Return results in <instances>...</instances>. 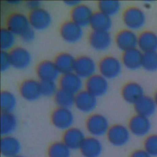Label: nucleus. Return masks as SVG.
Wrapping results in <instances>:
<instances>
[{"instance_id": "1", "label": "nucleus", "mask_w": 157, "mask_h": 157, "mask_svg": "<svg viewBox=\"0 0 157 157\" xmlns=\"http://www.w3.org/2000/svg\"><path fill=\"white\" fill-rule=\"evenodd\" d=\"M85 127L90 136L99 137L106 135L110 126L106 117L101 113H93L86 120Z\"/></svg>"}, {"instance_id": "2", "label": "nucleus", "mask_w": 157, "mask_h": 157, "mask_svg": "<svg viewBox=\"0 0 157 157\" xmlns=\"http://www.w3.org/2000/svg\"><path fill=\"white\" fill-rule=\"evenodd\" d=\"M122 19L127 29L133 31L143 28L146 22L144 12L137 7H130L126 9L123 13Z\"/></svg>"}, {"instance_id": "3", "label": "nucleus", "mask_w": 157, "mask_h": 157, "mask_svg": "<svg viewBox=\"0 0 157 157\" xmlns=\"http://www.w3.org/2000/svg\"><path fill=\"white\" fill-rule=\"evenodd\" d=\"M98 68L99 74L107 80L117 77L122 70V63L117 57L107 56L99 61Z\"/></svg>"}, {"instance_id": "4", "label": "nucleus", "mask_w": 157, "mask_h": 157, "mask_svg": "<svg viewBox=\"0 0 157 157\" xmlns=\"http://www.w3.org/2000/svg\"><path fill=\"white\" fill-rule=\"evenodd\" d=\"M74 115L68 108L57 107L53 110L51 115V121L58 129L66 131L72 127L74 123Z\"/></svg>"}, {"instance_id": "5", "label": "nucleus", "mask_w": 157, "mask_h": 157, "mask_svg": "<svg viewBox=\"0 0 157 157\" xmlns=\"http://www.w3.org/2000/svg\"><path fill=\"white\" fill-rule=\"evenodd\" d=\"M106 136L108 142L112 145L120 147L128 143L131 132L127 126L121 124H115L110 127Z\"/></svg>"}, {"instance_id": "6", "label": "nucleus", "mask_w": 157, "mask_h": 157, "mask_svg": "<svg viewBox=\"0 0 157 157\" xmlns=\"http://www.w3.org/2000/svg\"><path fill=\"white\" fill-rule=\"evenodd\" d=\"M98 66L93 58L83 55L75 59L74 72L82 79H88L96 74Z\"/></svg>"}, {"instance_id": "7", "label": "nucleus", "mask_w": 157, "mask_h": 157, "mask_svg": "<svg viewBox=\"0 0 157 157\" xmlns=\"http://www.w3.org/2000/svg\"><path fill=\"white\" fill-rule=\"evenodd\" d=\"M28 19L30 26L37 31H42L48 28L52 20L49 12L42 7L30 11Z\"/></svg>"}, {"instance_id": "8", "label": "nucleus", "mask_w": 157, "mask_h": 157, "mask_svg": "<svg viewBox=\"0 0 157 157\" xmlns=\"http://www.w3.org/2000/svg\"><path fill=\"white\" fill-rule=\"evenodd\" d=\"M30 27L28 16L21 12L11 13L6 21V28L15 36H20Z\"/></svg>"}, {"instance_id": "9", "label": "nucleus", "mask_w": 157, "mask_h": 157, "mask_svg": "<svg viewBox=\"0 0 157 157\" xmlns=\"http://www.w3.org/2000/svg\"><path fill=\"white\" fill-rule=\"evenodd\" d=\"M109 87L108 80L100 74H95L86 79L85 82V90L96 98L104 95Z\"/></svg>"}, {"instance_id": "10", "label": "nucleus", "mask_w": 157, "mask_h": 157, "mask_svg": "<svg viewBox=\"0 0 157 157\" xmlns=\"http://www.w3.org/2000/svg\"><path fill=\"white\" fill-rule=\"evenodd\" d=\"M59 33L62 39L69 44L78 42L83 35L82 28L72 20L67 21L61 25Z\"/></svg>"}, {"instance_id": "11", "label": "nucleus", "mask_w": 157, "mask_h": 157, "mask_svg": "<svg viewBox=\"0 0 157 157\" xmlns=\"http://www.w3.org/2000/svg\"><path fill=\"white\" fill-rule=\"evenodd\" d=\"M151 127L149 118L137 114L130 118L128 126L131 134L137 137L147 136L150 131Z\"/></svg>"}, {"instance_id": "12", "label": "nucleus", "mask_w": 157, "mask_h": 157, "mask_svg": "<svg viewBox=\"0 0 157 157\" xmlns=\"http://www.w3.org/2000/svg\"><path fill=\"white\" fill-rule=\"evenodd\" d=\"M115 41L117 47L124 52L137 48L138 36L134 31L126 28L120 31L117 34Z\"/></svg>"}, {"instance_id": "13", "label": "nucleus", "mask_w": 157, "mask_h": 157, "mask_svg": "<svg viewBox=\"0 0 157 157\" xmlns=\"http://www.w3.org/2000/svg\"><path fill=\"white\" fill-rule=\"evenodd\" d=\"M60 89L76 94L82 90L83 79L74 72L63 74L59 78Z\"/></svg>"}, {"instance_id": "14", "label": "nucleus", "mask_w": 157, "mask_h": 157, "mask_svg": "<svg viewBox=\"0 0 157 157\" xmlns=\"http://www.w3.org/2000/svg\"><path fill=\"white\" fill-rule=\"evenodd\" d=\"M97 105V98L86 90H82L75 95L74 105L78 110L84 113L93 112Z\"/></svg>"}, {"instance_id": "15", "label": "nucleus", "mask_w": 157, "mask_h": 157, "mask_svg": "<svg viewBox=\"0 0 157 157\" xmlns=\"http://www.w3.org/2000/svg\"><path fill=\"white\" fill-rule=\"evenodd\" d=\"M112 41V36L109 31L93 30L88 37L91 48L98 52L107 50L111 45Z\"/></svg>"}, {"instance_id": "16", "label": "nucleus", "mask_w": 157, "mask_h": 157, "mask_svg": "<svg viewBox=\"0 0 157 157\" xmlns=\"http://www.w3.org/2000/svg\"><path fill=\"white\" fill-rule=\"evenodd\" d=\"M12 66L19 70L25 69L31 63V55L29 52L24 47H16L9 52Z\"/></svg>"}, {"instance_id": "17", "label": "nucleus", "mask_w": 157, "mask_h": 157, "mask_svg": "<svg viewBox=\"0 0 157 157\" xmlns=\"http://www.w3.org/2000/svg\"><path fill=\"white\" fill-rule=\"evenodd\" d=\"M19 92L24 99L28 101H36L42 95L40 82L33 78L26 79L20 84Z\"/></svg>"}, {"instance_id": "18", "label": "nucleus", "mask_w": 157, "mask_h": 157, "mask_svg": "<svg viewBox=\"0 0 157 157\" xmlns=\"http://www.w3.org/2000/svg\"><path fill=\"white\" fill-rule=\"evenodd\" d=\"M85 138V134L81 129L72 126L64 131L62 141L71 150H75L80 149Z\"/></svg>"}, {"instance_id": "19", "label": "nucleus", "mask_w": 157, "mask_h": 157, "mask_svg": "<svg viewBox=\"0 0 157 157\" xmlns=\"http://www.w3.org/2000/svg\"><path fill=\"white\" fill-rule=\"evenodd\" d=\"M93 13L90 6L81 3L72 8L71 12V18L73 22L83 28L90 25Z\"/></svg>"}, {"instance_id": "20", "label": "nucleus", "mask_w": 157, "mask_h": 157, "mask_svg": "<svg viewBox=\"0 0 157 157\" xmlns=\"http://www.w3.org/2000/svg\"><path fill=\"white\" fill-rule=\"evenodd\" d=\"M79 150L82 157H99L103 151V145L98 137H86Z\"/></svg>"}, {"instance_id": "21", "label": "nucleus", "mask_w": 157, "mask_h": 157, "mask_svg": "<svg viewBox=\"0 0 157 157\" xmlns=\"http://www.w3.org/2000/svg\"><path fill=\"white\" fill-rule=\"evenodd\" d=\"M36 74L40 82H55L58 78L59 72L53 61L44 60L38 64Z\"/></svg>"}, {"instance_id": "22", "label": "nucleus", "mask_w": 157, "mask_h": 157, "mask_svg": "<svg viewBox=\"0 0 157 157\" xmlns=\"http://www.w3.org/2000/svg\"><path fill=\"white\" fill-rule=\"evenodd\" d=\"M144 95L143 87L135 82H128L121 89V96L128 104H135Z\"/></svg>"}, {"instance_id": "23", "label": "nucleus", "mask_w": 157, "mask_h": 157, "mask_svg": "<svg viewBox=\"0 0 157 157\" xmlns=\"http://www.w3.org/2000/svg\"><path fill=\"white\" fill-rule=\"evenodd\" d=\"M0 149L3 157H15L20 155L21 143L17 138L12 135L2 136Z\"/></svg>"}, {"instance_id": "24", "label": "nucleus", "mask_w": 157, "mask_h": 157, "mask_svg": "<svg viewBox=\"0 0 157 157\" xmlns=\"http://www.w3.org/2000/svg\"><path fill=\"white\" fill-rule=\"evenodd\" d=\"M143 54L137 47L125 51L121 56L122 64L129 70H137L142 66Z\"/></svg>"}, {"instance_id": "25", "label": "nucleus", "mask_w": 157, "mask_h": 157, "mask_svg": "<svg viewBox=\"0 0 157 157\" xmlns=\"http://www.w3.org/2000/svg\"><path fill=\"white\" fill-rule=\"evenodd\" d=\"M137 48L143 53L157 51V34L146 30L138 36Z\"/></svg>"}, {"instance_id": "26", "label": "nucleus", "mask_w": 157, "mask_h": 157, "mask_svg": "<svg viewBox=\"0 0 157 157\" xmlns=\"http://www.w3.org/2000/svg\"><path fill=\"white\" fill-rule=\"evenodd\" d=\"M134 110L136 114L149 118L155 113L157 108L154 99L144 96L135 104H134Z\"/></svg>"}, {"instance_id": "27", "label": "nucleus", "mask_w": 157, "mask_h": 157, "mask_svg": "<svg viewBox=\"0 0 157 157\" xmlns=\"http://www.w3.org/2000/svg\"><path fill=\"white\" fill-rule=\"evenodd\" d=\"M75 58L69 53H61L58 54L55 60L54 63L61 75L74 72Z\"/></svg>"}, {"instance_id": "28", "label": "nucleus", "mask_w": 157, "mask_h": 157, "mask_svg": "<svg viewBox=\"0 0 157 157\" xmlns=\"http://www.w3.org/2000/svg\"><path fill=\"white\" fill-rule=\"evenodd\" d=\"M90 25L94 31H109L112 26V20L110 17L98 11L93 13Z\"/></svg>"}, {"instance_id": "29", "label": "nucleus", "mask_w": 157, "mask_h": 157, "mask_svg": "<svg viewBox=\"0 0 157 157\" xmlns=\"http://www.w3.org/2000/svg\"><path fill=\"white\" fill-rule=\"evenodd\" d=\"M17 125V118L12 112H1V134L2 136L12 135L16 130Z\"/></svg>"}, {"instance_id": "30", "label": "nucleus", "mask_w": 157, "mask_h": 157, "mask_svg": "<svg viewBox=\"0 0 157 157\" xmlns=\"http://www.w3.org/2000/svg\"><path fill=\"white\" fill-rule=\"evenodd\" d=\"M53 96L55 102L58 107L70 109L74 105L75 94L68 91L59 89Z\"/></svg>"}, {"instance_id": "31", "label": "nucleus", "mask_w": 157, "mask_h": 157, "mask_svg": "<svg viewBox=\"0 0 157 157\" xmlns=\"http://www.w3.org/2000/svg\"><path fill=\"white\" fill-rule=\"evenodd\" d=\"M48 157H71V150L63 141L55 142L48 148Z\"/></svg>"}, {"instance_id": "32", "label": "nucleus", "mask_w": 157, "mask_h": 157, "mask_svg": "<svg viewBox=\"0 0 157 157\" xmlns=\"http://www.w3.org/2000/svg\"><path fill=\"white\" fill-rule=\"evenodd\" d=\"M17 105L15 94L9 91H2L1 93V112H12Z\"/></svg>"}, {"instance_id": "33", "label": "nucleus", "mask_w": 157, "mask_h": 157, "mask_svg": "<svg viewBox=\"0 0 157 157\" xmlns=\"http://www.w3.org/2000/svg\"><path fill=\"white\" fill-rule=\"evenodd\" d=\"M99 11L103 13L112 17L120 10L121 3L118 1H99L98 3Z\"/></svg>"}, {"instance_id": "34", "label": "nucleus", "mask_w": 157, "mask_h": 157, "mask_svg": "<svg viewBox=\"0 0 157 157\" xmlns=\"http://www.w3.org/2000/svg\"><path fill=\"white\" fill-rule=\"evenodd\" d=\"M15 42V35L7 28H1L0 44L1 51H10L14 48Z\"/></svg>"}, {"instance_id": "35", "label": "nucleus", "mask_w": 157, "mask_h": 157, "mask_svg": "<svg viewBox=\"0 0 157 157\" xmlns=\"http://www.w3.org/2000/svg\"><path fill=\"white\" fill-rule=\"evenodd\" d=\"M142 67L148 72L157 71V51L144 53Z\"/></svg>"}, {"instance_id": "36", "label": "nucleus", "mask_w": 157, "mask_h": 157, "mask_svg": "<svg viewBox=\"0 0 157 157\" xmlns=\"http://www.w3.org/2000/svg\"><path fill=\"white\" fill-rule=\"evenodd\" d=\"M144 149L151 157H157V134H151L145 138Z\"/></svg>"}, {"instance_id": "37", "label": "nucleus", "mask_w": 157, "mask_h": 157, "mask_svg": "<svg viewBox=\"0 0 157 157\" xmlns=\"http://www.w3.org/2000/svg\"><path fill=\"white\" fill-rule=\"evenodd\" d=\"M41 94L45 96H54L58 91L55 82H40Z\"/></svg>"}, {"instance_id": "38", "label": "nucleus", "mask_w": 157, "mask_h": 157, "mask_svg": "<svg viewBox=\"0 0 157 157\" xmlns=\"http://www.w3.org/2000/svg\"><path fill=\"white\" fill-rule=\"evenodd\" d=\"M12 66L9 52L6 51L1 52V71L4 72Z\"/></svg>"}, {"instance_id": "39", "label": "nucleus", "mask_w": 157, "mask_h": 157, "mask_svg": "<svg viewBox=\"0 0 157 157\" xmlns=\"http://www.w3.org/2000/svg\"><path fill=\"white\" fill-rule=\"evenodd\" d=\"M21 40L25 42H31L35 38V31L31 27L26 30L21 36Z\"/></svg>"}, {"instance_id": "40", "label": "nucleus", "mask_w": 157, "mask_h": 157, "mask_svg": "<svg viewBox=\"0 0 157 157\" xmlns=\"http://www.w3.org/2000/svg\"><path fill=\"white\" fill-rule=\"evenodd\" d=\"M40 6L41 2L39 1H28L26 2V6L30 11L40 8Z\"/></svg>"}, {"instance_id": "41", "label": "nucleus", "mask_w": 157, "mask_h": 157, "mask_svg": "<svg viewBox=\"0 0 157 157\" xmlns=\"http://www.w3.org/2000/svg\"><path fill=\"white\" fill-rule=\"evenodd\" d=\"M129 157H151L144 149L134 150L131 153Z\"/></svg>"}, {"instance_id": "42", "label": "nucleus", "mask_w": 157, "mask_h": 157, "mask_svg": "<svg viewBox=\"0 0 157 157\" xmlns=\"http://www.w3.org/2000/svg\"><path fill=\"white\" fill-rule=\"evenodd\" d=\"M64 3L67 6L72 7V8H74V7H76L77 6L79 5L80 4H81L82 2L80 1H64Z\"/></svg>"}, {"instance_id": "43", "label": "nucleus", "mask_w": 157, "mask_h": 157, "mask_svg": "<svg viewBox=\"0 0 157 157\" xmlns=\"http://www.w3.org/2000/svg\"><path fill=\"white\" fill-rule=\"evenodd\" d=\"M7 2L11 5V6H18V4H20L21 3V1H14V0H12V1H8Z\"/></svg>"}, {"instance_id": "44", "label": "nucleus", "mask_w": 157, "mask_h": 157, "mask_svg": "<svg viewBox=\"0 0 157 157\" xmlns=\"http://www.w3.org/2000/svg\"><path fill=\"white\" fill-rule=\"evenodd\" d=\"M153 99H154V101H155V104H156V107H157V91L155 92V94H154Z\"/></svg>"}, {"instance_id": "45", "label": "nucleus", "mask_w": 157, "mask_h": 157, "mask_svg": "<svg viewBox=\"0 0 157 157\" xmlns=\"http://www.w3.org/2000/svg\"><path fill=\"white\" fill-rule=\"evenodd\" d=\"M15 157H26V156H23V155H17V156H15Z\"/></svg>"}]
</instances>
